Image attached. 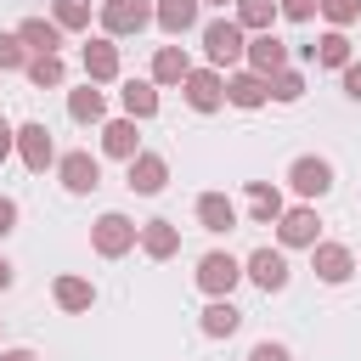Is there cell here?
<instances>
[{
  "label": "cell",
  "mask_w": 361,
  "mask_h": 361,
  "mask_svg": "<svg viewBox=\"0 0 361 361\" xmlns=\"http://www.w3.org/2000/svg\"><path fill=\"white\" fill-rule=\"evenodd\" d=\"M197 327H203L209 338H231V333L243 327V310H237L231 299H209V310L197 316Z\"/></svg>",
  "instance_id": "27"
},
{
  "label": "cell",
  "mask_w": 361,
  "mask_h": 361,
  "mask_svg": "<svg viewBox=\"0 0 361 361\" xmlns=\"http://www.w3.org/2000/svg\"><path fill=\"white\" fill-rule=\"evenodd\" d=\"M243 192H248V220H254V226H276V220L288 214V203H282V192H276L271 180H248Z\"/></svg>",
  "instance_id": "15"
},
{
  "label": "cell",
  "mask_w": 361,
  "mask_h": 361,
  "mask_svg": "<svg viewBox=\"0 0 361 361\" xmlns=\"http://www.w3.org/2000/svg\"><path fill=\"white\" fill-rule=\"evenodd\" d=\"M299 56L305 62H316V68H350L355 56H350V34L344 28H327L316 45H299Z\"/></svg>",
  "instance_id": "14"
},
{
  "label": "cell",
  "mask_w": 361,
  "mask_h": 361,
  "mask_svg": "<svg viewBox=\"0 0 361 361\" xmlns=\"http://www.w3.org/2000/svg\"><path fill=\"white\" fill-rule=\"evenodd\" d=\"M197 6H237V0H197Z\"/></svg>",
  "instance_id": "41"
},
{
  "label": "cell",
  "mask_w": 361,
  "mask_h": 361,
  "mask_svg": "<svg viewBox=\"0 0 361 361\" xmlns=\"http://www.w3.org/2000/svg\"><path fill=\"white\" fill-rule=\"evenodd\" d=\"M197 226L203 231H237V203L226 192H203L197 197Z\"/></svg>",
  "instance_id": "22"
},
{
  "label": "cell",
  "mask_w": 361,
  "mask_h": 361,
  "mask_svg": "<svg viewBox=\"0 0 361 361\" xmlns=\"http://www.w3.org/2000/svg\"><path fill=\"white\" fill-rule=\"evenodd\" d=\"M186 73H192L186 45H158V56H152V85H186Z\"/></svg>",
  "instance_id": "23"
},
{
  "label": "cell",
  "mask_w": 361,
  "mask_h": 361,
  "mask_svg": "<svg viewBox=\"0 0 361 361\" xmlns=\"http://www.w3.org/2000/svg\"><path fill=\"white\" fill-rule=\"evenodd\" d=\"M203 56H209V68H231V62H243L248 56V39H243V23L237 17H214V23H203Z\"/></svg>",
  "instance_id": "1"
},
{
  "label": "cell",
  "mask_w": 361,
  "mask_h": 361,
  "mask_svg": "<svg viewBox=\"0 0 361 361\" xmlns=\"http://www.w3.org/2000/svg\"><path fill=\"white\" fill-rule=\"evenodd\" d=\"M288 186L299 192V197H322V192H333V164L327 158H293L288 164Z\"/></svg>",
  "instance_id": "11"
},
{
  "label": "cell",
  "mask_w": 361,
  "mask_h": 361,
  "mask_svg": "<svg viewBox=\"0 0 361 361\" xmlns=\"http://www.w3.org/2000/svg\"><path fill=\"white\" fill-rule=\"evenodd\" d=\"M344 96H350V102H361V62H350V68H344Z\"/></svg>",
  "instance_id": "36"
},
{
  "label": "cell",
  "mask_w": 361,
  "mask_h": 361,
  "mask_svg": "<svg viewBox=\"0 0 361 361\" xmlns=\"http://www.w3.org/2000/svg\"><path fill=\"white\" fill-rule=\"evenodd\" d=\"M276 17H282L276 0H237V23H243V34H271Z\"/></svg>",
  "instance_id": "28"
},
{
  "label": "cell",
  "mask_w": 361,
  "mask_h": 361,
  "mask_svg": "<svg viewBox=\"0 0 361 361\" xmlns=\"http://www.w3.org/2000/svg\"><path fill=\"white\" fill-rule=\"evenodd\" d=\"M248 361H293V355H288V344H276V338H259V344L248 350Z\"/></svg>",
  "instance_id": "35"
},
{
  "label": "cell",
  "mask_w": 361,
  "mask_h": 361,
  "mask_svg": "<svg viewBox=\"0 0 361 361\" xmlns=\"http://www.w3.org/2000/svg\"><path fill=\"white\" fill-rule=\"evenodd\" d=\"M164 180H169L164 152H135V158L124 164V186H130V192H141V197H158V192H164Z\"/></svg>",
  "instance_id": "8"
},
{
  "label": "cell",
  "mask_w": 361,
  "mask_h": 361,
  "mask_svg": "<svg viewBox=\"0 0 361 361\" xmlns=\"http://www.w3.org/2000/svg\"><path fill=\"white\" fill-rule=\"evenodd\" d=\"M0 361H39L34 350H0Z\"/></svg>",
  "instance_id": "40"
},
{
  "label": "cell",
  "mask_w": 361,
  "mask_h": 361,
  "mask_svg": "<svg viewBox=\"0 0 361 361\" xmlns=\"http://www.w3.org/2000/svg\"><path fill=\"white\" fill-rule=\"evenodd\" d=\"M51 23H56L62 34L90 28V0H51Z\"/></svg>",
  "instance_id": "29"
},
{
  "label": "cell",
  "mask_w": 361,
  "mask_h": 361,
  "mask_svg": "<svg viewBox=\"0 0 361 361\" xmlns=\"http://www.w3.org/2000/svg\"><path fill=\"white\" fill-rule=\"evenodd\" d=\"M17 39L28 45V56H56V45H62V28H56L51 17H23V23H17Z\"/></svg>",
  "instance_id": "16"
},
{
  "label": "cell",
  "mask_w": 361,
  "mask_h": 361,
  "mask_svg": "<svg viewBox=\"0 0 361 361\" xmlns=\"http://www.w3.org/2000/svg\"><path fill=\"white\" fill-rule=\"evenodd\" d=\"M17 68H28V45L17 34H0V73H17Z\"/></svg>",
  "instance_id": "32"
},
{
  "label": "cell",
  "mask_w": 361,
  "mask_h": 361,
  "mask_svg": "<svg viewBox=\"0 0 361 361\" xmlns=\"http://www.w3.org/2000/svg\"><path fill=\"white\" fill-rule=\"evenodd\" d=\"M11 152H17V130H11V124H6V118H0V164H6V158H11Z\"/></svg>",
  "instance_id": "38"
},
{
  "label": "cell",
  "mask_w": 361,
  "mask_h": 361,
  "mask_svg": "<svg viewBox=\"0 0 361 361\" xmlns=\"http://www.w3.org/2000/svg\"><path fill=\"white\" fill-rule=\"evenodd\" d=\"M310 271H316L327 288H338V282L355 276V254H350L344 243H316V248H310Z\"/></svg>",
  "instance_id": "12"
},
{
  "label": "cell",
  "mask_w": 361,
  "mask_h": 361,
  "mask_svg": "<svg viewBox=\"0 0 361 361\" xmlns=\"http://www.w3.org/2000/svg\"><path fill=\"white\" fill-rule=\"evenodd\" d=\"M79 62H85V79H90V85H107V79H118V45H113L107 34H102V39H90Z\"/></svg>",
  "instance_id": "17"
},
{
  "label": "cell",
  "mask_w": 361,
  "mask_h": 361,
  "mask_svg": "<svg viewBox=\"0 0 361 361\" xmlns=\"http://www.w3.org/2000/svg\"><path fill=\"white\" fill-rule=\"evenodd\" d=\"M322 17H327L333 28H350V23L361 17V0H322Z\"/></svg>",
  "instance_id": "33"
},
{
  "label": "cell",
  "mask_w": 361,
  "mask_h": 361,
  "mask_svg": "<svg viewBox=\"0 0 361 361\" xmlns=\"http://www.w3.org/2000/svg\"><path fill=\"white\" fill-rule=\"evenodd\" d=\"M17 158H23V164H28L34 175H45V169L56 164V141H51V130H45L39 118L17 130Z\"/></svg>",
  "instance_id": "10"
},
{
  "label": "cell",
  "mask_w": 361,
  "mask_h": 361,
  "mask_svg": "<svg viewBox=\"0 0 361 361\" xmlns=\"http://www.w3.org/2000/svg\"><path fill=\"white\" fill-rule=\"evenodd\" d=\"M299 96H305V73L299 68H282L271 79V102H299Z\"/></svg>",
  "instance_id": "31"
},
{
  "label": "cell",
  "mask_w": 361,
  "mask_h": 361,
  "mask_svg": "<svg viewBox=\"0 0 361 361\" xmlns=\"http://www.w3.org/2000/svg\"><path fill=\"white\" fill-rule=\"evenodd\" d=\"M11 231H17V203L0 197V237H11Z\"/></svg>",
  "instance_id": "37"
},
{
  "label": "cell",
  "mask_w": 361,
  "mask_h": 361,
  "mask_svg": "<svg viewBox=\"0 0 361 361\" xmlns=\"http://www.w3.org/2000/svg\"><path fill=\"white\" fill-rule=\"evenodd\" d=\"M141 254L147 259H175L180 254V226L175 220H147L141 226Z\"/></svg>",
  "instance_id": "18"
},
{
  "label": "cell",
  "mask_w": 361,
  "mask_h": 361,
  "mask_svg": "<svg viewBox=\"0 0 361 361\" xmlns=\"http://www.w3.org/2000/svg\"><path fill=\"white\" fill-rule=\"evenodd\" d=\"M56 175H62V186H68L73 197H85V192H96V186H102V164H96L85 147L62 152V158H56Z\"/></svg>",
  "instance_id": "7"
},
{
  "label": "cell",
  "mask_w": 361,
  "mask_h": 361,
  "mask_svg": "<svg viewBox=\"0 0 361 361\" xmlns=\"http://www.w3.org/2000/svg\"><path fill=\"white\" fill-rule=\"evenodd\" d=\"M102 152H107V158H124V164H130V158L141 152L135 118H107V124H102Z\"/></svg>",
  "instance_id": "21"
},
{
  "label": "cell",
  "mask_w": 361,
  "mask_h": 361,
  "mask_svg": "<svg viewBox=\"0 0 361 361\" xmlns=\"http://www.w3.org/2000/svg\"><path fill=\"white\" fill-rule=\"evenodd\" d=\"M118 102H124V118H152L158 113V85L152 79H124Z\"/></svg>",
  "instance_id": "24"
},
{
  "label": "cell",
  "mask_w": 361,
  "mask_h": 361,
  "mask_svg": "<svg viewBox=\"0 0 361 361\" xmlns=\"http://www.w3.org/2000/svg\"><path fill=\"white\" fill-rule=\"evenodd\" d=\"M276 243H282V248H316V243H322V220H316V209H310V203L288 209V214L276 220Z\"/></svg>",
  "instance_id": "9"
},
{
  "label": "cell",
  "mask_w": 361,
  "mask_h": 361,
  "mask_svg": "<svg viewBox=\"0 0 361 361\" xmlns=\"http://www.w3.org/2000/svg\"><path fill=\"white\" fill-rule=\"evenodd\" d=\"M226 102H231V107H265V102H271V79H259V73H248V68L231 73V79H226Z\"/></svg>",
  "instance_id": "20"
},
{
  "label": "cell",
  "mask_w": 361,
  "mask_h": 361,
  "mask_svg": "<svg viewBox=\"0 0 361 361\" xmlns=\"http://www.w3.org/2000/svg\"><path fill=\"white\" fill-rule=\"evenodd\" d=\"M135 243H141V226H135L130 214H118V209L96 214V226H90V248H96L102 259H124Z\"/></svg>",
  "instance_id": "2"
},
{
  "label": "cell",
  "mask_w": 361,
  "mask_h": 361,
  "mask_svg": "<svg viewBox=\"0 0 361 361\" xmlns=\"http://www.w3.org/2000/svg\"><path fill=\"white\" fill-rule=\"evenodd\" d=\"M11 282H17V271H11V259H6V254H0V293H6V288H11Z\"/></svg>",
  "instance_id": "39"
},
{
  "label": "cell",
  "mask_w": 361,
  "mask_h": 361,
  "mask_svg": "<svg viewBox=\"0 0 361 361\" xmlns=\"http://www.w3.org/2000/svg\"><path fill=\"white\" fill-rule=\"evenodd\" d=\"M51 293H56V305H62L68 316H85V310L96 305V288H90L85 276H73V271H68V276H56V288H51Z\"/></svg>",
  "instance_id": "26"
},
{
  "label": "cell",
  "mask_w": 361,
  "mask_h": 361,
  "mask_svg": "<svg viewBox=\"0 0 361 361\" xmlns=\"http://www.w3.org/2000/svg\"><path fill=\"white\" fill-rule=\"evenodd\" d=\"M237 282H243V259H231L226 248H214V254L197 259V288H203L209 299H231Z\"/></svg>",
  "instance_id": "3"
},
{
  "label": "cell",
  "mask_w": 361,
  "mask_h": 361,
  "mask_svg": "<svg viewBox=\"0 0 361 361\" xmlns=\"http://www.w3.org/2000/svg\"><path fill=\"white\" fill-rule=\"evenodd\" d=\"M276 6H282V17H288V23H310V17L322 11V0H276Z\"/></svg>",
  "instance_id": "34"
},
{
  "label": "cell",
  "mask_w": 361,
  "mask_h": 361,
  "mask_svg": "<svg viewBox=\"0 0 361 361\" xmlns=\"http://www.w3.org/2000/svg\"><path fill=\"white\" fill-rule=\"evenodd\" d=\"M147 23H152V6H147V0H102V34H107V39L141 34Z\"/></svg>",
  "instance_id": "6"
},
{
  "label": "cell",
  "mask_w": 361,
  "mask_h": 361,
  "mask_svg": "<svg viewBox=\"0 0 361 361\" xmlns=\"http://www.w3.org/2000/svg\"><path fill=\"white\" fill-rule=\"evenodd\" d=\"M23 73H28V79H34L39 90H56L68 68H62V56H28V68H23Z\"/></svg>",
  "instance_id": "30"
},
{
  "label": "cell",
  "mask_w": 361,
  "mask_h": 361,
  "mask_svg": "<svg viewBox=\"0 0 361 361\" xmlns=\"http://www.w3.org/2000/svg\"><path fill=\"white\" fill-rule=\"evenodd\" d=\"M180 96H186L192 113H220L226 107V73L220 68H192L186 85H180Z\"/></svg>",
  "instance_id": "4"
},
{
  "label": "cell",
  "mask_w": 361,
  "mask_h": 361,
  "mask_svg": "<svg viewBox=\"0 0 361 361\" xmlns=\"http://www.w3.org/2000/svg\"><path fill=\"white\" fill-rule=\"evenodd\" d=\"M243 276H248L259 293H282V288H288V254H282V248H254V254L243 259Z\"/></svg>",
  "instance_id": "5"
},
{
  "label": "cell",
  "mask_w": 361,
  "mask_h": 361,
  "mask_svg": "<svg viewBox=\"0 0 361 361\" xmlns=\"http://www.w3.org/2000/svg\"><path fill=\"white\" fill-rule=\"evenodd\" d=\"M68 113H73V124H102L107 118V96L85 79L79 90H68Z\"/></svg>",
  "instance_id": "25"
},
{
  "label": "cell",
  "mask_w": 361,
  "mask_h": 361,
  "mask_svg": "<svg viewBox=\"0 0 361 361\" xmlns=\"http://www.w3.org/2000/svg\"><path fill=\"white\" fill-rule=\"evenodd\" d=\"M282 68H288V39H276V34H254V39H248V73L276 79Z\"/></svg>",
  "instance_id": "13"
},
{
  "label": "cell",
  "mask_w": 361,
  "mask_h": 361,
  "mask_svg": "<svg viewBox=\"0 0 361 361\" xmlns=\"http://www.w3.org/2000/svg\"><path fill=\"white\" fill-rule=\"evenodd\" d=\"M197 11H203L197 0H158V6H152V23H158L164 34H175V39H180V34H192V28H197Z\"/></svg>",
  "instance_id": "19"
}]
</instances>
